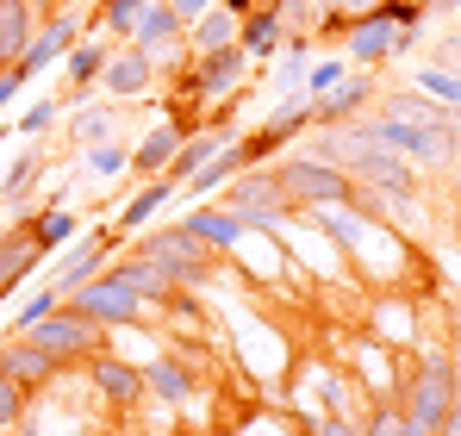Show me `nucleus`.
<instances>
[{"label": "nucleus", "mask_w": 461, "mask_h": 436, "mask_svg": "<svg viewBox=\"0 0 461 436\" xmlns=\"http://www.w3.org/2000/svg\"><path fill=\"white\" fill-rule=\"evenodd\" d=\"M461 393V368H456V350H418V362H405V386H399V412L405 424L418 431H443L449 405Z\"/></svg>", "instance_id": "1"}, {"label": "nucleus", "mask_w": 461, "mask_h": 436, "mask_svg": "<svg viewBox=\"0 0 461 436\" xmlns=\"http://www.w3.org/2000/svg\"><path fill=\"white\" fill-rule=\"evenodd\" d=\"M131 250H138L144 262H156V268H162L181 293H200L206 281H212V268H219V256H212V250H206L181 218H175V224H150V231H138V237H131Z\"/></svg>", "instance_id": "2"}, {"label": "nucleus", "mask_w": 461, "mask_h": 436, "mask_svg": "<svg viewBox=\"0 0 461 436\" xmlns=\"http://www.w3.org/2000/svg\"><path fill=\"white\" fill-rule=\"evenodd\" d=\"M275 181L287 187V200H294L300 213H318V206H343V200H356V175H349V168H337V162H324L318 150L281 156V162H275Z\"/></svg>", "instance_id": "3"}, {"label": "nucleus", "mask_w": 461, "mask_h": 436, "mask_svg": "<svg viewBox=\"0 0 461 436\" xmlns=\"http://www.w3.org/2000/svg\"><path fill=\"white\" fill-rule=\"evenodd\" d=\"M219 200L237 218H249V231H262V237H287V224L300 218V206L287 200V187L275 181V168H243Z\"/></svg>", "instance_id": "4"}, {"label": "nucleus", "mask_w": 461, "mask_h": 436, "mask_svg": "<svg viewBox=\"0 0 461 436\" xmlns=\"http://www.w3.org/2000/svg\"><path fill=\"white\" fill-rule=\"evenodd\" d=\"M243 81H249V50L243 44H225V50H206V57H194L187 69L175 75V100H206V106H225L243 94Z\"/></svg>", "instance_id": "5"}, {"label": "nucleus", "mask_w": 461, "mask_h": 436, "mask_svg": "<svg viewBox=\"0 0 461 436\" xmlns=\"http://www.w3.org/2000/svg\"><path fill=\"white\" fill-rule=\"evenodd\" d=\"M63 305H69V312H81V318H94L106 337H113V331L144 324V299H138L131 287H119L113 275H94V281H87V287H76Z\"/></svg>", "instance_id": "6"}, {"label": "nucleus", "mask_w": 461, "mask_h": 436, "mask_svg": "<svg viewBox=\"0 0 461 436\" xmlns=\"http://www.w3.org/2000/svg\"><path fill=\"white\" fill-rule=\"evenodd\" d=\"M81 38H94V19H81L76 6L63 0L57 13H44V25H38V38L25 44V57H19V69H25V81L32 75H44V69H57L69 50H76Z\"/></svg>", "instance_id": "7"}, {"label": "nucleus", "mask_w": 461, "mask_h": 436, "mask_svg": "<svg viewBox=\"0 0 461 436\" xmlns=\"http://www.w3.org/2000/svg\"><path fill=\"white\" fill-rule=\"evenodd\" d=\"M87 374V386L100 393V405L106 412H138L144 399H150V386H144V368L131 362V356H119V350H100V356H87L81 362Z\"/></svg>", "instance_id": "8"}, {"label": "nucleus", "mask_w": 461, "mask_h": 436, "mask_svg": "<svg viewBox=\"0 0 461 436\" xmlns=\"http://www.w3.org/2000/svg\"><path fill=\"white\" fill-rule=\"evenodd\" d=\"M32 343H38V350H50L63 368H81L87 356H100V350H106V331H100L94 318L69 312V305H57V312L32 331Z\"/></svg>", "instance_id": "9"}, {"label": "nucleus", "mask_w": 461, "mask_h": 436, "mask_svg": "<svg viewBox=\"0 0 461 436\" xmlns=\"http://www.w3.org/2000/svg\"><path fill=\"white\" fill-rule=\"evenodd\" d=\"M200 125H206V119H194V113H162L150 132L131 144V181H156V175H168V168H175V150L187 144Z\"/></svg>", "instance_id": "10"}, {"label": "nucleus", "mask_w": 461, "mask_h": 436, "mask_svg": "<svg viewBox=\"0 0 461 436\" xmlns=\"http://www.w3.org/2000/svg\"><path fill=\"white\" fill-rule=\"evenodd\" d=\"M125 250V237H119V224H94V231H81L76 243L63 250V262H57V293L69 299L76 287H87L94 275H106V262Z\"/></svg>", "instance_id": "11"}, {"label": "nucleus", "mask_w": 461, "mask_h": 436, "mask_svg": "<svg viewBox=\"0 0 461 436\" xmlns=\"http://www.w3.org/2000/svg\"><path fill=\"white\" fill-rule=\"evenodd\" d=\"M411 44H418L411 32H399L381 6H368V13H356V32H349V44H343V50H349V63H356V69H381V63H393V57H399V50H411Z\"/></svg>", "instance_id": "12"}, {"label": "nucleus", "mask_w": 461, "mask_h": 436, "mask_svg": "<svg viewBox=\"0 0 461 436\" xmlns=\"http://www.w3.org/2000/svg\"><path fill=\"white\" fill-rule=\"evenodd\" d=\"M181 224H187V231H194V237L219 256V262H225V256H237V250L256 237V231H249V218H237L225 200H200V206H187V213H181Z\"/></svg>", "instance_id": "13"}, {"label": "nucleus", "mask_w": 461, "mask_h": 436, "mask_svg": "<svg viewBox=\"0 0 461 436\" xmlns=\"http://www.w3.org/2000/svg\"><path fill=\"white\" fill-rule=\"evenodd\" d=\"M381 94V81L375 69H349L343 87H330L324 100H312V132H330V125H356L362 113H368V100Z\"/></svg>", "instance_id": "14"}, {"label": "nucleus", "mask_w": 461, "mask_h": 436, "mask_svg": "<svg viewBox=\"0 0 461 436\" xmlns=\"http://www.w3.org/2000/svg\"><path fill=\"white\" fill-rule=\"evenodd\" d=\"M162 69L150 63V50H138V44H113V57H106V75H100V87L113 94V100H150Z\"/></svg>", "instance_id": "15"}, {"label": "nucleus", "mask_w": 461, "mask_h": 436, "mask_svg": "<svg viewBox=\"0 0 461 436\" xmlns=\"http://www.w3.org/2000/svg\"><path fill=\"white\" fill-rule=\"evenodd\" d=\"M106 275H113L119 287L138 293V299H144V312H168V305H175V293H181L175 281H168V275H162V268H156V262H144L131 243H125V250L106 262Z\"/></svg>", "instance_id": "16"}, {"label": "nucleus", "mask_w": 461, "mask_h": 436, "mask_svg": "<svg viewBox=\"0 0 461 436\" xmlns=\"http://www.w3.org/2000/svg\"><path fill=\"white\" fill-rule=\"evenodd\" d=\"M0 374H13L19 386H32V393H50L69 368L57 362L50 350H38L32 337H0Z\"/></svg>", "instance_id": "17"}, {"label": "nucleus", "mask_w": 461, "mask_h": 436, "mask_svg": "<svg viewBox=\"0 0 461 436\" xmlns=\"http://www.w3.org/2000/svg\"><path fill=\"white\" fill-rule=\"evenodd\" d=\"M38 262H44V250H38V231H32V213H25L19 224H6V231H0V299L25 287Z\"/></svg>", "instance_id": "18"}, {"label": "nucleus", "mask_w": 461, "mask_h": 436, "mask_svg": "<svg viewBox=\"0 0 461 436\" xmlns=\"http://www.w3.org/2000/svg\"><path fill=\"white\" fill-rule=\"evenodd\" d=\"M287 19H281V6H256L243 25H237V44L249 50V63H275L281 50H287Z\"/></svg>", "instance_id": "19"}, {"label": "nucleus", "mask_w": 461, "mask_h": 436, "mask_svg": "<svg viewBox=\"0 0 461 436\" xmlns=\"http://www.w3.org/2000/svg\"><path fill=\"white\" fill-rule=\"evenodd\" d=\"M106 57H113V38H100V32H94V38H81L76 50L63 57V94H69V100L94 94V87H100V75H106Z\"/></svg>", "instance_id": "20"}, {"label": "nucleus", "mask_w": 461, "mask_h": 436, "mask_svg": "<svg viewBox=\"0 0 461 436\" xmlns=\"http://www.w3.org/2000/svg\"><path fill=\"white\" fill-rule=\"evenodd\" d=\"M237 138H243V132H237ZM237 138H230V144L219 150V156H212L206 168H194V175L181 181V194H187L194 206H200V200H219V194H225L230 181H237V175L249 168V162H243V144H237Z\"/></svg>", "instance_id": "21"}, {"label": "nucleus", "mask_w": 461, "mask_h": 436, "mask_svg": "<svg viewBox=\"0 0 461 436\" xmlns=\"http://www.w3.org/2000/svg\"><path fill=\"white\" fill-rule=\"evenodd\" d=\"M144 386H150V399H162V405H187L200 380H194L187 356H168V350H156L150 362H144Z\"/></svg>", "instance_id": "22"}, {"label": "nucleus", "mask_w": 461, "mask_h": 436, "mask_svg": "<svg viewBox=\"0 0 461 436\" xmlns=\"http://www.w3.org/2000/svg\"><path fill=\"white\" fill-rule=\"evenodd\" d=\"M175 194H181V187H175L168 175H156V181H138V194L119 206V237H138V231H150V218L162 213Z\"/></svg>", "instance_id": "23"}, {"label": "nucleus", "mask_w": 461, "mask_h": 436, "mask_svg": "<svg viewBox=\"0 0 461 436\" xmlns=\"http://www.w3.org/2000/svg\"><path fill=\"white\" fill-rule=\"evenodd\" d=\"M38 25H44V13L32 0H0V63H19L25 44L38 38Z\"/></svg>", "instance_id": "24"}, {"label": "nucleus", "mask_w": 461, "mask_h": 436, "mask_svg": "<svg viewBox=\"0 0 461 436\" xmlns=\"http://www.w3.org/2000/svg\"><path fill=\"white\" fill-rule=\"evenodd\" d=\"M32 231H38V250H44V256H63V250L81 237V218H76V206H63V200H57V206L32 213Z\"/></svg>", "instance_id": "25"}, {"label": "nucleus", "mask_w": 461, "mask_h": 436, "mask_svg": "<svg viewBox=\"0 0 461 436\" xmlns=\"http://www.w3.org/2000/svg\"><path fill=\"white\" fill-rule=\"evenodd\" d=\"M237 25H243V19H237L230 6H212L206 19H194V25H187V50H194V57L225 50V44H237Z\"/></svg>", "instance_id": "26"}, {"label": "nucleus", "mask_w": 461, "mask_h": 436, "mask_svg": "<svg viewBox=\"0 0 461 436\" xmlns=\"http://www.w3.org/2000/svg\"><path fill=\"white\" fill-rule=\"evenodd\" d=\"M57 305H63V293H57V281L32 287L25 299H19V312H13V331H6V337H32V331H38V324H44V318H50Z\"/></svg>", "instance_id": "27"}, {"label": "nucleus", "mask_w": 461, "mask_h": 436, "mask_svg": "<svg viewBox=\"0 0 461 436\" xmlns=\"http://www.w3.org/2000/svg\"><path fill=\"white\" fill-rule=\"evenodd\" d=\"M38 181H44V156H38V150H19V156L6 162V181H0V200H6V206H19V200H25V194H32Z\"/></svg>", "instance_id": "28"}, {"label": "nucleus", "mask_w": 461, "mask_h": 436, "mask_svg": "<svg viewBox=\"0 0 461 436\" xmlns=\"http://www.w3.org/2000/svg\"><path fill=\"white\" fill-rule=\"evenodd\" d=\"M349 69H356V63H349V57H337V50H330V57H312V69H306V100H324L330 87H343V81H349Z\"/></svg>", "instance_id": "29"}, {"label": "nucleus", "mask_w": 461, "mask_h": 436, "mask_svg": "<svg viewBox=\"0 0 461 436\" xmlns=\"http://www.w3.org/2000/svg\"><path fill=\"white\" fill-rule=\"evenodd\" d=\"M32 405H38V393L19 386L13 374H0V431H19V424L32 418Z\"/></svg>", "instance_id": "30"}, {"label": "nucleus", "mask_w": 461, "mask_h": 436, "mask_svg": "<svg viewBox=\"0 0 461 436\" xmlns=\"http://www.w3.org/2000/svg\"><path fill=\"white\" fill-rule=\"evenodd\" d=\"M230 436H306V424L294 418V412H249V418H237V431Z\"/></svg>", "instance_id": "31"}, {"label": "nucleus", "mask_w": 461, "mask_h": 436, "mask_svg": "<svg viewBox=\"0 0 461 436\" xmlns=\"http://www.w3.org/2000/svg\"><path fill=\"white\" fill-rule=\"evenodd\" d=\"M57 113H63V100H57V94H44V100H32V106H25V113L13 119V132H19V138L32 144V138H44V132L57 125Z\"/></svg>", "instance_id": "32"}, {"label": "nucleus", "mask_w": 461, "mask_h": 436, "mask_svg": "<svg viewBox=\"0 0 461 436\" xmlns=\"http://www.w3.org/2000/svg\"><path fill=\"white\" fill-rule=\"evenodd\" d=\"M113 132H119V125H113V113H106V106H81V113H76V144H81V150L119 144Z\"/></svg>", "instance_id": "33"}, {"label": "nucleus", "mask_w": 461, "mask_h": 436, "mask_svg": "<svg viewBox=\"0 0 461 436\" xmlns=\"http://www.w3.org/2000/svg\"><path fill=\"white\" fill-rule=\"evenodd\" d=\"M81 162H87L94 181H113V175L131 168V150H125V144H94V150H81Z\"/></svg>", "instance_id": "34"}, {"label": "nucleus", "mask_w": 461, "mask_h": 436, "mask_svg": "<svg viewBox=\"0 0 461 436\" xmlns=\"http://www.w3.org/2000/svg\"><path fill=\"white\" fill-rule=\"evenodd\" d=\"M356 431L362 436H405V412H399V405H368V412L356 418Z\"/></svg>", "instance_id": "35"}, {"label": "nucleus", "mask_w": 461, "mask_h": 436, "mask_svg": "<svg viewBox=\"0 0 461 436\" xmlns=\"http://www.w3.org/2000/svg\"><path fill=\"white\" fill-rule=\"evenodd\" d=\"M25 87H32V81H25V69H19V63H6V69H0V113H6Z\"/></svg>", "instance_id": "36"}, {"label": "nucleus", "mask_w": 461, "mask_h": 436, "mask_svg": "<svg viewBox=\"0 0 461 436\" xmlns=\"http://www.w3.org/2000/svg\"><path fill=\"white\" fill-rule=\"evenodd\" d=\"M306 436H362V431H356V418H312Z\"/></svg>", "instance_id": "37"}, {"label": "nucleus", "mask_w": 461, "mask_h": 436, "mask_svg": "<svg viewBox=\"0 0 461 436\" xmlns=\"http://www.w3.org/2000/svg\"><path fill=\"white\" fill-rule=\"evenodd\" d=\"M168 6H175V19H181V25H194V19H206L219 0H168Z\"/></svg>", "instance_id": "38"}, {"label": "nucleus", "mask_w": 461, "mask_h": 436, "mask_svg": "<svg viewBox=\"0 0 461 436\" xmlns=\"http://www.w3.org/2000/svg\"><path fill=\"white\" fill-rule=\"evenodd\" d=\"M437 436H461V393H456V405H449V418H443V431Z\"/></svg>", "instance_id": "39"}, {"label": "nucleus", "mask_w": 461, "mask_h": 436, "mask_svg": "<svg viewBox=\"0 0 461 436\" xmlns=\"http://www.w3.org/2000/svg\"><path fill=\"white\" fill-rule=\"evenodd\" d=\"M324 6H337V13H368L375 0H324Z\"/></svg>", "instance_id": "40"}, {"label": "nucleus", "mask_w": 461, "mask_h": 436, "mask_svg": "<svg viewBox=\"0 0 461 436\" xmlns=\"http://www.w3.org/2000/svg\"><path fill=\"white\" fill-rule=\"evenodd\" d=\"M430 13H461V0H430Z\"/></svg>", "instance_id": "41"}, {"label": "nucleus", "mask_w": 461, "mask_h": 436, "mask_svg": "<svg viewBox=\"0 0 461 436\" xmlns=\"http://www.w3.org/2000/svg\"><path fill=\"white\" fill-rule=\"evenodd\" d=\"M405 436H430V431H418V424H405Z\"/></svg>", "instance_id": "42"}, {"label": "nucleus", "mask_w": 461, "mask_h": 436, "mask_svg": "<svg viewBox=\"0 0 461 436\" xmlns=\"http://www.w3.org/2000/svg\"><path fill=\"white\" fill-rule=\"evenodd\" d=\"M418 6H430V0H418Z\"/></svg>", "instance_id": "43"}, {"label": "nucleus", "mask_w": 461, "mask_h": 436, "mask_svg": "<svg viewBox=\"0 0 461 436\" xmlns=\"http://www.w3.org/2000/svg\"><path fill=\"white\" fill-rule=\"evenodd\" d=\"M0 69H6V63H0Z\"/></svg>", "instance_id": "44"}, {"label": "nucleus", "mask_w": 461, "mask_h": 436, "mask_svg": "<svg viewBox=\"0 0 461 436\" xmlns=\"http://www.w3.org/2000/svg\"><path fill=\"white\" fill-rule=\"evenodd\" d=\"M69 6H76V0H69Z\"/></svg>", "instance_id": "45"}]
</instances>
